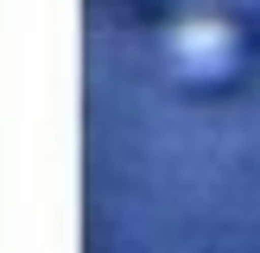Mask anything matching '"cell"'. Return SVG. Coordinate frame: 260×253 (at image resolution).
<instances>
[{"label":"cell","instance_id":"1","mask_svg":"<svg viewBox=\"0 0 260 253\" xmlns=\"http://www.w3.org/2000/svg\"><path fill=\"white\" fill-rule=\"evenodd\" d=\"M229 57H235V38H229L222 25H184V32H178V63H184V70L216 76Z\"/></svg>","mask_w":260,"mask_h":253}]
</instances>
